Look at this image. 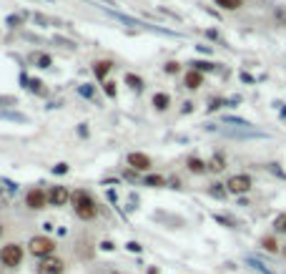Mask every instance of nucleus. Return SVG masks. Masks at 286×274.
I'll list each match as a JSON object with an SVG mask.
<instances>
[{
  "mask_svg": "<svg viewBox=\"0 0 286 274\" xmlns=\"http://www.w3.org/2000/svg\"><path fill=\"white\" fill-rule=\"evenodd\" d=\"M0 262H3V267H18L23 262V247H18V244H5V247L0 249Z\"/></svg>",
  "mask_w": 286,
  "mask_h": 274,
  "instance_id": "obj_3",
  "label": "nucleus"
},
{
  "mask_svg": "<svg viewBox=\"0 0 286 274\" xmlns=\"http://www.w3.org/2000/svg\"><path fill=\"white\" fill-rule=\"evenodd\" d=\"M48 199L53 201L55 206H63V204H68V199H73V196H70V191L66 189V186H53L50 194H48Z\"/></svg>",
  "mask_w": 286,
  "mask_h": 274,
  "instance_id": "obj_7",
  "label": "nucleus"
},
{
  "mask_svg": "<svg viewBox=\"0 0 286 274\" xmlns=\"http://www.w3.org/2000/svg\"><path fill=\"white\" fill-rule=\"evenodd\" d=\"M178 70V63H166V73H176Z\"/></svg>",
  "mask_w": 286,
  "mask_h": 274,
  "instance_id": "obj_28",
  "label": "nucleus"
},
{
  "mask_svg": "<svg viewBox=\"0 0 286 274\" xmlns=\"http://www.w3.org/2000/svg\"><path fill=\"white\" fill-rule=\"evenodd\" d=\"M184 83H186V88L196 91V88H199V86L203 83V76H201V70H188V73H186V78H184Z\"/></svg>",
  "mask_w": 286,
  "mask_h": 274,
  "instance_id": "obj_9",
  "label": "nucleus"
},
{
  "mask_svg": "<svg viewBox=\"0 0 286 274\" xmlns=\"http://www.w3.org/2000/svg\"><path fill=\"white\" fill-rule=\"evenodd\" d=\"M128 249H131V252H141V247H138L135 241H131V244H128Z\"/></svg>",
  "mask_w": 286,
  "mask_h": 274,
  "instance_id": "obj_30",
  "label": "nucleus"
},
{
  "mask_svg": "<svg viewBox=\"0 0 286 274\" xmlns=\"http://www.w3.org/2000/svg\"><path fill=\"white\" fill-rule=\"evenodd\" d=\"M146 184H148V186H163L166 179H163V176H146Z\"/></svg>",
  "mask_w": 286,
  "mask_h": 274,
  "instance_id": "obj_20",
  "label": "nucleus"
},
{
  "mask_svg": "<svg viewBox=\"0 0 286 274\" xmlns=\"http://www.w3.org/2000/svg\"><path fill=\"white\" fill-rule=\"evenodd\" d=\"M226 189H229L231 194H246L251 189V176L236 174V176H231L229 181H226Z\"/></svg>",
  "mask_w": 286,
  "mask_h": 274,
  "instance_id": "obj_4",
  "label": "nucleus"
},
{
  "mask_svg": "<svg viewBox=\"0 0 286 274\" xmlns=\"http://www.w3.org/2000/svg\"><path fill=\"white\" fill-rule=\"evenodd\" d=\"M33 20L40 23V25H53V20H50V18H45V16H33Z\"/></svg>",
  "mask_w": 286,
  "mask_h": 274,
  "instance_id": "obj_26",
  "label": "nucleus"
},
{
  "mask_svg": "<svg viewBox=\"0 0 286 274\" xmlns=\"http://www.w3.org/2000/svg\"><path fill=\"white\" fill-rule=\"evenodd\" d=\"M128 164H131L133 169H138V171H148V169H151V158H148L146 154H131V156H128Z\"/></svg>",
  "mask_w": 286,
  "mask_h": 274,
  "instance_id": "obj_8",
  "label": "nucleus"
},
{
  "mask_svg": "<svg viewBox=\"0 0 286 274\" xmlns=\"http://www.w3.org/2000/svg\"><path fill=\"white\" fill-rule=\"evenodd\" d=\"M0 103H10V98H3V96H0Z\"/></svg>",
  "mask_w": 286,
  "mask_h": 274,
  "instance_id": "obj_31",
  "label": "nucleus"
},
{
  "mask_svg": "<svg viewBox=\"0 0 286 274\" xmlns=\"http://www.w3.org/2000/svg\"><path fill=\"white\" fill-rule=\"evenodd\" d=\"M30 252H33L35 257H43V259H48L53 252H55V241L50 237H33L30 239Z\"/></svg>",
  "mask_w": 286,
  "mask_h": 274,
  "instance_id": "obj_2",
  "label": "nucleus"
},
{
  "mask_svg": "<svg viewBox=\"0 0 286 274\" xmlns=\"http://www.w3.org/2000/svg\"><path fill=\"white\" fill-rule=\"evenodd\" d=\"M261 244H264V249H266V252H276V249H279V244H276L274 239H271V237H264Z\"/></svg>",
  "mask_w": 286,
  "mask_h": 274,
  "instance_id": "obj_18",
  "label": "nucleus"
},
{
  "mask_svg": "<svg viewBox=\"0 0 286 274\" xmlns=\"http://www.w3.org/2000/svg\"><path fill=\"white\" fill-rule=\"evenodd\" d=\"M126 83L131 86V88H135V91H141V88H143V81H141L138 76H133V73L126 76Z\"/></svg>",
  "mask_w": 286,
  "mask_h": 274,
  "instance_id": "obj_14",
  "label": "nucleus"
},
{
  "mask_svg": "<svg viewBox=\"0 0 286 274\" xmlns=\"http://www.w3.org/2000/svg\"><path fill=\"white\" fill-rule=\"evenodd\" d=\"M216 63H208V61H196L193 63V70H214Z\"/></svg>",
  "mask_w": 286,
  "mask_h": 274,
  "instance_id": "obj_17",
  "label": "nucleus"
},
{
  "mask_svg": "<svg viewBox=\"0 0 286 274\" xmlns=\"http://www.w3.org/2000/svg\"><path fill=\"white\" fill-rule=\"evenodd\" d=\"M208 169H211V171H223V169H226L223 156H214V158H211V161H208Z\"/></svg>",
  "mask_w": 286,
  "mask_h": 274,
  "instance_id": "obj_13",
  "label": "nucleus"
},
{
  "mask_svg": "<svg viewBox=\"0 0 286 274\" xmlns=\"http://www.w3.org/2000/svg\"><path fill=\"white\" fill-rule=\"evenodd\" d=\"M43 3H53V0H43Z\"/></svg>",
  "mask_w": 286,
  "mask_h": 274,
  "instance_id": "obj_32",
  "label": "nucleus"
},
{
  "mask_svg": "<svg viewBox=\"0 0 286 274\" xmlns=\"http://www.w3.org/2000/svg\"><path fill=\"white\" fill-rule=\"evenodd\" d=\"M78 93H81V96H85V98H93V88H90V86H85V83H83V86H78Z\"/></svg>",
  "mask_w": 286,
  "mask_h": 274,
  "instance_id": "obj_22",
  "label": "nucleus"
},
{
  "mask_svg": "<svg viewBox=\"0 0 286 274\" xmlns=\"http://www.w3.org/2000/svg\"><path fill=\"white\" fill-rule=\"evenodd\" d=\"M216 5H221L226 10H236V8H241V0H216Z\"/></svg>",
  "mask_w": 286,
  "mask_h": 274,
  "instance_id": "obj_16",
  "label": "nucleus"
},
{
  "mask_svg": "<svg viewBox=\"0 0 286 274\" xmlns=\"http://www.w3.org/2000/svg\"><path fill=\"white\" fill-rule=\"evenodd\" d=\"M226 191H229V189H221V184H214V186H211V194L219 196V199H223V196H226Z\"/></svg>",
  "mask_w": 286,
  "mask_h": 274,
  "instance_id": "obj_21",
  "label": "nucleus"
},
{
  "mask_svg": "<svg viewBox=\"0 0 286 274\" xmlns=\"http://www.w3.org/2000/svg\"><path fill=\"white\" fill-rule=\"evenodd\" d=\"M30 91H35V93H45V88H43V83H40V81H30Z\"/></svg>",
  "mask_w": 286,
  "mask_h": 274,
  "instance_id": "obj_24",
  "label": "nucleus"
},
{
  "mask_svg": "<svg viewBox=\"0 0 286 274\" xmlns=\"http://www.w3.org/2000/svg\"><path fill=\"white\" fill-rule=\"evenodd\" d=\"M103 91H105V96H116V83H103Z\"/></svg>",
  "mask_w": 286,
  "mask_h": 274,
  "instance_id": "obj_23",
  "label": "nucleus"
},
{
  "mask_svg": "<svg viewBox=\"0 0 286 274\" xmlns=\"http://www.w3.org/2000/svg\"><path fill=\"white\" fill-rule=\"evenodd\" d=\"M0 119H5V121H25V116L23 113H10V111H0Z\"/></svg>",
  "mask_w": 286,
  "mask_h": 274,
  "instance_id": "obj_15",
  "label": "nucleus"
},
{
  "mask_svg": "<svg viewBox=\"0 0 286 274\" xmlns=\"http://www.w3.org/2000/svg\"><path fill=\"white\" fill-rule=\"evenodd\" d=\"M8 25H10V28H18V25H20V16H10V18H8Z\"/></svg>",
  "mask_w": 286,
  "mask_h": 274,
  "instance_id": "obj_27",
  "label": "nucleus"
},
{
  "mask_svg": "<svg viewBox=\"0 0 286 274\" xmlns=\"http://www.w3.org/2000/svg\"><path fill=\"white\" fill-rule=\"evenodd\" d=\"M38 63L40 68H50V55H38Z\"/></svg>",
  "mask_w": 286,
  "mask_h": 274,
  "instance_id": "obj_25",
  "label": "nucleus"
},
{
  "mask_svg": "<svg viewBox=\"0 0 286 274\" xmlns=\"http://www.w3.org/2000/svg\"><path fill=\"white\" fill-rule=\"evenodd\" d=\"M274 226H276V232H284V234H286V214L276 216V222H274Z\"/></svg>",
  "mask_w": 286,
  "mask_h": 274,
  "instance_id": "obj_19",
  "label": "nucleus"
},
{
  "mask_svg": "<svg viewBox=\"0 0 286 274\" xmlns=\"http://www.w3.org/2000/svg\"><path fill=\"white\" fill-rule=\"evenodd\" d=\"M188 169L193 171V174H203V171L208 169V164H203L201 158H188Z\"/></svg>",
  "mask_w": 286,
  "mask_h": 274,
  "instance_id": "obj_11",
  "label": "nucleus"
},
{
  "mask_svg": "<svg viewBox=\"0 0 286 274\" xmlns=\"http://www.w3.org/2000/svg\"><path fill=\"white\" fill-rule=\"evenodd\" d=\"M73 204H75V214L81 216V219H93L96 216V201L90 199V194L85 191H75L73 194Z\"/></svg>",
  "mask_w": 286,
  "mask_h": 274,
  "instance_id": "obj_1",
  "label": "nucleus"
},
{
  "mask_svg": "<svg viewBox=\"0 0 286 274\" xmlns=\"http://www.w3.org/2000/svg\"><path fill=\"white\" fill-rule=\"evenodd\" d=\"M45 201H48V196H45V191H40V189H30L28 196H25V204L30 209H43Z\"/></svg>",
  "mask_w": 286,
  "mask_h": 274,
  "instance_id": "obj_6",
  "label": "nucleus"
},
{
  "mask_svg": "<svg viewBox=\"0 0 286 274\" xmlns=\"http://www.w3.org/2000/svg\"><path fill=\"white\" fill-rule=\"evenodd\" d=\"M55 171H58V174H66V171H68V164H58Z\"/></svg>",
  "mask_w": 286,
  "mask_h": 274,
  "instance_id": "obj_29",
  "label": "nucleus"
},
{
  "mask_svg": "<svg viewBox=\"0 0 286 274\" xmlns=\"http://www.w3.org/2000/svg\"><path fill=\"white\" fill-rule=\"evenodd\" d=\"M111 68H113L111 61H98V63H93V73H96V78H105Z\"/></svg>",
  "mask_w": 286,
  "mask_h": 274,
  "instance_id": "obj_10",
  "label": "nucleus"
},
{
  "mask_svg": "<svg viewBox=\"0 0 286 274\" xmlns=\"http://www.w3.org/2000/svg\"><path fill=\"white\" fill-rule=\"evenodd\" d=\"M66 264L60 259H43L40 267H38V274H63Z\"/></svg>",
  "mask_w": 286,
  "mask_h": 274,
  "instance_id": "obj_5",
  "label": "nucleus"
},
{
  "mask_svg": "<svg viewBox=\"0 0 286 274\" xmlns=\"http://www.w3.org/2000/svg\"><path fill=\"white\" fill-rule=\"evenodd\" d=\"M168 101H171V98L166 96V93H156V96H153V106H156L158 111H166V108H168Z\"/></svg>",
  "mask_w": 286,
  "mask_h": 274,
  "instance_id": "obj_12",
  "label": "nucleus"
}]
</instances>
